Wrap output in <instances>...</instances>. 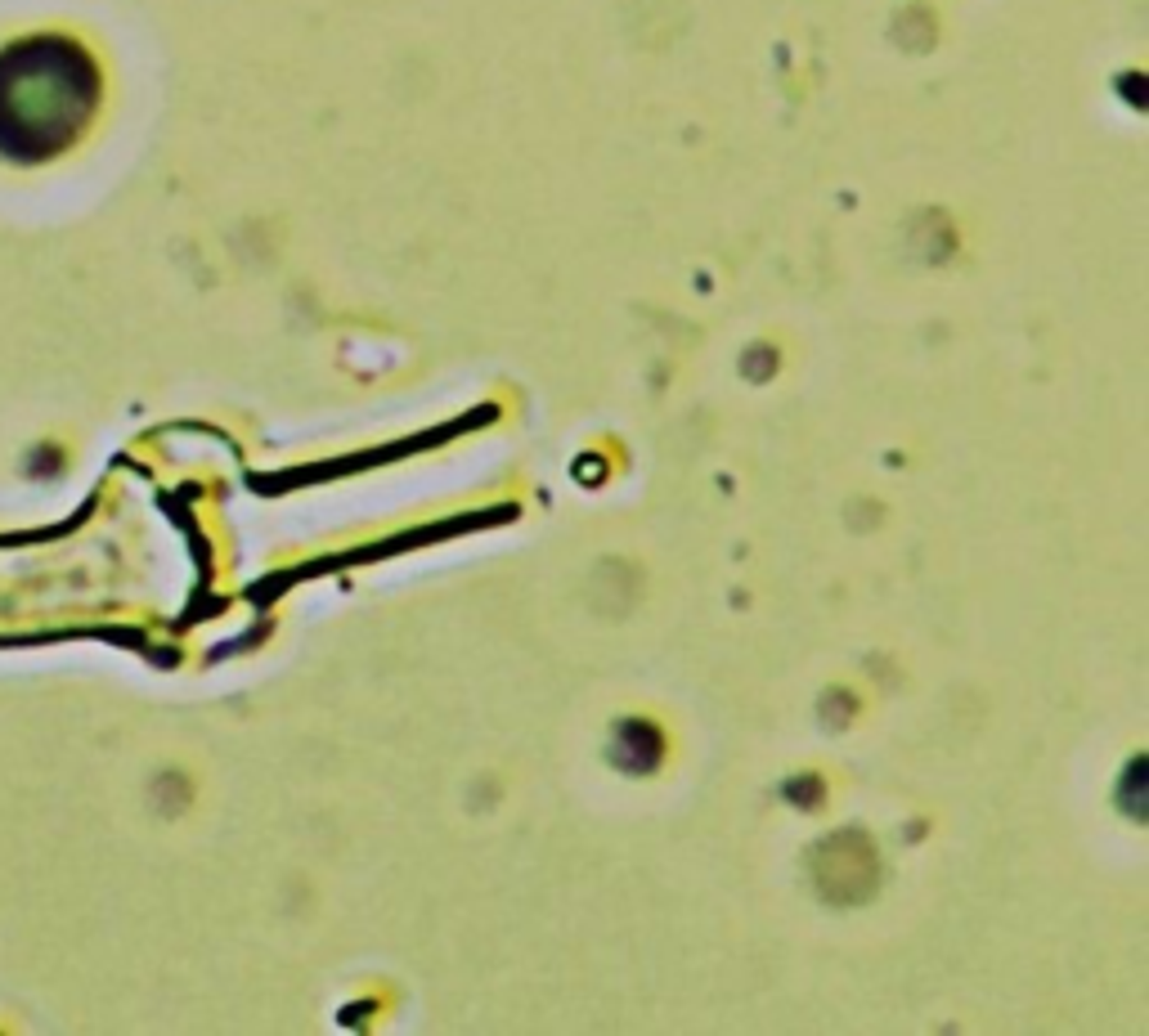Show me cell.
I'll return each instance as SVG.
<instances>
[{"mask_svg": "<svg viewBox=\"0 0 1149 1036\" xmlns=\"http://www.w3.org/2000/svg\"><path fill=\"white\" fill-rule=\"evenodd\" d=\"M99 108V67L72 37L10 40L0 50V157L40 167L86 135Z\"/></svg>", "mask_w": 1149, "mask_h": 1036, "instance_id": "6da1fadb", "label": "cell"}]
</instances>
